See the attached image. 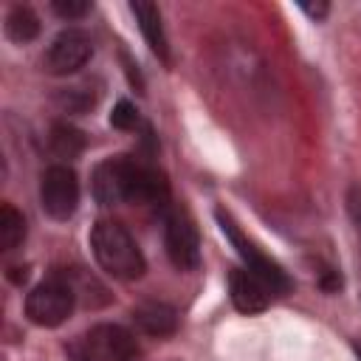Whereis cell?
Segmentation results:
<instances>
[{
    "mask_svg": "<svg viewBox=\"0 0 361 361\" xmlns=\"http://www.w3.org/2000/svg\"><path fill=\"white\" fill-rule=\"evenodd\" d=\"M90 192L102 206L118 203H138V206H161L169 209V186L164 175L133 155H113L104 158L90 178Z\"/></svg>",
    "mask_w": 361,
    "mask_h": 361,
    "instance_id": "1",
    "label": "cell"
},
{
    "mask_svg": "<svg viewBox=\"0 0 361 361\" xmlns=\"http://www.w3.org/2000/svg\"><path fill=\"white\" fill-rule=\"evenodd\" d=\"M90 248L104 274L113 279H138L147 271V259L135 243V237L118 220H99L90 228Z\"/></svg>",
    "mask_w": 361,
    "mask_h": 361,
    "instance_id": "2",
    "label": "cell"
},
{
    "mask_svg": "<svg viewBox=\"0 0 361 361\" xmlns=\"http://www.w3.org/2000/svg\"><path fill=\"white\" fill-rule=\"evenodd\" d=\"M68 361H133L135 341L118 324H96L65 347Z\"/></svg>",
    "mask_w": 361,
    "mask_h": 361,
    "instance_id": "3",
    "label": "cell"
},
{
    "mask_svg": "<svg viewBox=\"0 0 361 361\" xmlns=\"http://www.w3.org/2000/svg\"><path fill=\"white\" fill-rule=\"evenodd\" d=\"M73 305H76L73 285L65 279V274H56L28 290L25 316L37 327H59L73 313Z\"/></svg>",
    "mask_w": 361,
    "mask_h": 361,
    "instance_id": "4",
    "label": "cell"
},
{
    "mask_svg": "<svg viewBox=\"0 0 361 361\" xmlns=\"http://www.w3.org/2000/svg\"><path fill=\"white\" fill-rule=\"evenodd\" d=\"M164 245L178 271H195L200 265V234L186 209L172 206L164 212Z\"/></svg>",
    "mask_w": 361,
    "mask_h": 361,
    "instance_id": "5",
    "label": "cell"
},
{
    "mask_svg": "<svg viewBox=\"0 0 361 361\" xmlns=\"http://www.w3.org/2000/svg\"><path fill=\"white\" fill-rule=\"evenodd\" d=\"M39 203L42 212L54 220L73 217L79 206V180L68 164H51L39 178Z\"/></svg>",
    "mask_w": 361,
    "mask_h": 361,
    "instance_id": "6",
    "label": "cell"
},
{
    "mask_svg": "<svg viewBox=\"0 0 361 361\" xmlns=\"http://www.w3.org/2000/svg\"><path fill=\"white\" fill-rule=\"evenodd\" d=\"M217 223H220L223 234L231 240V245L237 248V254L243 257V262H245L248 271H254L257 276H262V279L274 288V293H288V290H290V279H288V274H285L271 257H265L254 243H248V240L243 237V231L237 228V223H234L223 209H217Z\"/></svg>",
    "mask_w": 361,
    "mask_h": 361,
    "instance_id": "7",
    "label": "cell"
},
{
    "mask_svg": "<svg viewBox=\"0 0 361 361\" xmlns=\"http://www.w3.org/2000/svg\"><path fill=\"white\" fill-rule=\"evenodd\" d=\"M90 56H93L90 37L82 28H65L51 39L45 51V71L54 76H68L85 68Z\"/></svg>",
    "mask_w": 361,
    "mask_h": 361,
    "instance_id": "8",
    "label": "cell"
},
{
    "mask_svg": "<svg viewBox=\"0 0 361 361\" xmlns=\"http://www.w3.org/2000/svg\"><path fill=\"white\" fill-rule=\"evenodd\" d=\"M228 293H231V305L240 313H248V316L262 313L271 305V299L276 296L274 288L262 276L248 271L245 265L243 268H231V274H228Z\"/></svg>",
    "mask_w": 361,
    "mask_h": 361,
    "instance_id": "9",
    "label": "cell"
},
{
    "mask_svg": "<svg viewBox=\"0 0 361 361\" xmlns=\"http://www.w3.org/2000/svg\"><path fill=\"white\" fill-rule=\"evenodd\" d=\"M133 322L138 324L141 333L155 336V338L172 336L178 330V313H175V307L166 305V302H158V299H147V302L135 305L133 307Z\"/></svg>",
    "mask_w": 361,
    "mask_h": 361,
    "instance_id": "10",
    "label": "cell"
},
{
    "mask_svg": "<svg viewBox=\"0 0 361 361\" xmlns=\"http://www.w3.org/2000/svg\"><path fill=\"white\" fill-rule=\"evenodd\" d=\"M130 11L135 14L138 28H141V34H144L149 51H152L161 62H169V42H166V31H164L158 6H155V3H147V0H135V3H130Z\"/></svg>",
    "mask_w": 361,
    "mask_h": 361,
    "instance_id": "11",
    "label": "cell"
},
{
    "mask_svg": "<svg viewBox=\"0 0 361 361\" xmlns=\"http://www.w3.org/2000/svg\"><path fill=\"white\" fill-rule=\"evenodd\" d=\"M39 34V20L28 6H14L6 14V37L11 42H31Z\"/></svg>",
    "mask_w": 361,
    "mask_h": 361,
    "instance_id": "12",
    "label": "cell"
},
{
    "mask_svg": "<svg viewBox=\"0 0 361 361\" xmlns=\"http://www.w3.org/2000/svg\"><path fill=\"white\" fill-rule=\"evenodd\" d=\"M25 240V217L11 206H0V251H14Z\"/></svg>",
    "mask_w": 361,
    "mask_h": 361,
    "instance_id": "13",
    "label": "cell"
},
{
    "mask_svg": "<svg viewBox=\"0 0 361 361\" xmlns=\"http://www.w3.org/2000/svg\"><path fill=\"white\" fill-rule=\"evenodd\" d=\"M51 149L59 158H76L85 149V135L71 124H54L51 130Z\"/></svg>",
    "mask_w": 361,
    "mask_h": 361,
    "instance_id": "14",
    "label": "cell"
},
{
    "mask_svg": "<svg viewBox=\"0 0 361 361\" xmlns=\"http://www.w3.org/2000/svg\"><path fill=\"white\" fill-rule=\"evenodd\" d=\"M110 124L116 130H135L138 127V110H135V104L127 102V99L116 102V107L110 113Z\"/></svg>",
    "mask_w": 361,
    "mask_h": 361,
    "instance_id": "15",
    "label": "cell"
},
{
    "mask_svg": "<svg viewBox=\"0 0 361 361\" xmlns=\"http://www.w3.org/2000/svg\"><path fill=\"white\" fill-rule=\"evenodd\" d=\"M93 102H96V96L87 93V85H76V87H68L59 93V104L68 110H87Z\"/></svg>",
    "mask_w": 361,
    "mask_h": 361,
    "instance_id": "16",
    "label": "cell"
},
{
    "mask_svg": "<svg viewBox=\"0 0 361 361\" xmlns=\"http://www.w3.org/2000/svg\"><path fill=\"white\" fill-rule=\"evenodd\" d=\"M51 8L65 20H79V17H85L90 11V3L87 0H54Z\"/></svg>",
    "mask_w": 361,
    "mask_h": 361,
    "instance_id": "17",
    "label": "cell"
},
{
    "mask_svg": "<svg viewBox=\"0 0 361 361\" xmlns=\"http://www.w3.org/2000/svg\"><path fill=\"white\" fill-rule=\"evenodd\" d=\"M299 8H302L307 17H313V20H324V17H327V11H330V6H327V3H302Z\"/></svg>",
    "mask_w": 361,
    "mask_h": 361,
    "instance_id": "18",
    "label": "cell"
},
{
    "mask_svg": "<svg viewBox=\"0 0 361 361\" xmlns=\"http://www.w3.org/2000/svg\"><path fill=\"white\" fill-rule=\"evenodd\" d=\"M355 355H358V361H361V347H358V344H355Z\"/></svg>",
    "mask_w": 361,
    "mask_h": 361,
    "instance_id": "19",
    "label": "cell"
}]
</instances>
